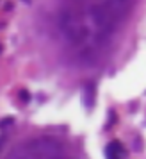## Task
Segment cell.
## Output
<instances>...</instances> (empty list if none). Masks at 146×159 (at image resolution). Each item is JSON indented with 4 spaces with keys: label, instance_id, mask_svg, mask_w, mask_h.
<instances>
[{
    "label": "cell",
    "instance_id": "6da1fadb",
    "mask_svg": "<svg viewBox=\"0 0 146 159\" xmlns=\"http://www.w3.org/2000/svg\"><path fill=\"white\" fill-rule=\"evenodd\" d=\"M89 16L93 18V22L96 23L98 29L103 30V32H109V34L114 32V29L118 27V22H119L116 9L109 2L102 4V6H93L89 9Z\"/></svg>",
    "mask_w": 146,
    "mask_h": 159
},
{
    "label": "cell",
    "instance_id": "7a4b0ae2",
    "mask_svg": "<svg viewBox=\"0 0 146 159\" xmlns=\"http://www.w3.org/2000/svg\"><path fill=\"white\" fill-rule=\"evenodd\" d=\"M59 29L62 30V34L68 41H71L73 45H80L86 41L88 38V30L82 27L79 22H75L70 13H61L59 15Z\"/></svg>",
    "mask_w": 146,
    "mask_h": 159
},
{
    "label": "cell",
    "instance_id": "3957f363",
    "mask_svg": "<svg viewBox=\"0 0 146 159\" xmlns=\"http://www.w3.org/2000/svg\"><path fill=\"white\" fill-rule=\"evenodd\" d=\"M128 152L125 148V145L118 139H112L105 147V159H127Z\"/></svg>",
    "mask_w": 146,
    "mask_h": 159
},
{
    "label": "cell",
    "instance_id": "277c9868",
    "mask_svg": "<svg viewBox=\"0 0 146 159\" xmlns=\"http://www.w3.org/2000/svg\"><path fill=\"white\" fill-rule=\"evenodd\" d=\"M95 98H96V86L95 84H88L84 88V106L91 109L95 106Z\"/></svg>",
    "mask_w": 146,
    "mask_h": 159
},
{
    "label": "cell",
    "instance_id": "5b68a950",
    "mask_svg": "<svg viewBox=\"0 0 146 159\" xmlns=\"http://www.w3.org/2000/svg\"><path fill=\"white\" fill-rule=\"evenodd\" d=\"M18 97H20V100H22L23 104H27V102L30 100V95H29V91H27V89H22V91L18 93Z\"/></svg>",
    "mask_w": 146,
    "mask_h": 159
},
{
    "label": "cell",
    "instance_id": "8992f818",
    "mask_svg": "<svg viewBox=\"0 0 146 159\" xmlns=\"http://www.w3.org/2000/svg\"><path fill=\"white\" fill-rule=\"evenodd\" d=\"M109 4L112 6L114 9H118L119 6H123V4H127V0H109Z\"/></svg>",
    "mask_w": 146,
    "mask_h": 159
},
{
    "label": "cell",
    "instance_id": "52a82bcc",
    "mask_svg": "<svg viewBox=\"0 0 146 159\" xmlns=\"http://www.w3.org/2000/svg\"><path fill=\"white\" fill-rule=\"evenodd\" d=\"M13 116H7V118H4V120H0V127H6V125H11L13 123Z\"/></svg>",
    "mask_w": 146,
    "mask_h": 159
},
{
    "label": "cell",
    "instance_id": "ba28073f",
    "mask_svg": "<svg viewBox=\"0 0 146 159\" xmlns=\"http://www.w3.org/2000/svg\"><path fill=\"white\" fill-rule=\"evenodd\" d=\"M6 139H7V138H6V136H0V148L4 147V143H6Z\"/></svg>",
    "mask_w": 146,
    "mask_h": 159
},
{
    "label": "cell",
    "instance_id": "9c48e42d",
    "mask_svg": "<svg viewBox=\"0 0 146 159\" xmlns=\"http://www.w3.org/2000/svg\"><path fill=\"white\" fill-rule=\"evenodd\" d=\"M0 52H2V47H0Z\"/></svg>",
    "mask_w": 146,
    "mask_h": 159
},
{
    "label": "cell",
    "instance_id": "30bf717a",
    "mask_svg": "<svg viewBox=\"0 0 146 159\" xmlns=\"http://www.w3.org/2000/svg\"><path fill=\"white\" fill-rule=\"evenodd\" d=\"M25 2H30V0H25Z\"/></svg>",
    "mask_w": 146,
    "mask_h": 159
}]
</instances>
